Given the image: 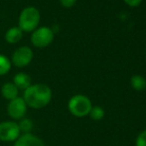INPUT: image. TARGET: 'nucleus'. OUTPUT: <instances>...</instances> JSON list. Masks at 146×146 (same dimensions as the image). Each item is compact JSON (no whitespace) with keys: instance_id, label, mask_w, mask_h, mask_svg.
I'll return each instance as SVG.
<instances>
[{"instance_id":"nucleus-5","label":"nucleus","mask_w":146,"mask_h":146,"mask_svg":"<svg viewBox=\"0 0 146 146\" xmlns=\"http://www.w3.org/2000/svg\"><path fill=\"white\" fill-rule=\"evenodd\" d=\"M21 135L19 125L15 121L0 122V140L4 142H15Z\"/></svg>"},{"instance_id":"nucleus-1","label":"nucleus","mask_w":146,"mask_h":146,"mask_svg":"<svg viewBox=\"0 0 146 146\" xmlns=\"http://www.w3.org/2000/svg\"><path fill=\"white\" fill-rule=\"evenodd\" d=\"M23 100L27 106L34 110H41L47 106L52 100V90L49 86L45 84L31 85L24 90Z\"/></svg>"},{"instance_id":"nucleus-12","label":"nucleus","mask_w":146,"mask_h":146,"mask_svg":"<svg viewBox=\"0 0 146 146\" xmlns=\"http://www.w3.org/2000/svg\"><path fill=\"white\" fill-rule=\"evenodd\" d=\"M130 85L137 92H143L146 90V79L140 75H134L130 79Z\"/></svg>"},{"instance_id":"nucleus-9","label":"nucleus","mask_w":146,"mask_h":146,"mask_svg":"<svg viewBox=\"0 0 146 146\" xmlns=\"http://www.w3.org/2000/svg\"><path fill=\"white\" fill-rule=\"evenodd\" d=\"M18 94H19V90L13 83H5L1 88L2 96L9 102L17 98Z\"/></svg>"},{"instance_id":"nucleus-15","label":"nucleus","mask_w":146,"mask_h":146,"mask_svg":"<svg viewBox=\"0 0 146 146\" xmlns=\"http://www.w3.org/2000/svg\"><path fill=\"white\" fill-rule=\"evenodd\" d=\"M18 125H19L20 131L23 133H30V130L33 127V123L29 118L20 119V122L18 123Z\"/></svg>"},{"instance_id":"nucleus-7","label":"nucleus","mask_w":146,"mask_h":146,"mask_svg":"<svg viewBox=\"0 0 146 146\" xmlns=\"http://www.w3.org/2000/svg\"><path fill=\"white\" fill-rule=\"evenodd\" d=\"M33 59V51L29 47H20L12 55V63L17 68H24L31 63Z\"/></svg>"},{"instance_id":"nucleus-17","label":"nucleus","mask_w":146,"mask_h":146,"mask_svg":"<svg viewBox=\"0 0 146 146\" xmlns=\"http://www.w3.org/2000/svg\"><path fill=\"white\" fill-rule=\"evenodd\" d=\"M76 1H77V0H60V3L65 8H71L75 5Z\"/></svg>"},{"instance_id":"nucleus-13","label":"nucleus","mask_w":146,"mask_h":146,"mask_svg":"<svg viewBox=\"0 0 146 146\" xmlns=\"http://www.w3.org/2000/svg\"><path fill=\"white\" fill-rule=\"evenodd\" d=\"M11 69V62L4 55H0V76H4Z\"/></svg>"},{"instance_id":"nucleus-4","label":"nucleus","mask_w":146,"mask_h":146,"mask_svg":"<svg viewBox=\"0 0 146 146\" xmlns=\"http://www.w3.org/2000/svg\"><path fill=\"white\" fill-rule=\"evenodd\" d=\"M54 40V32L49 27H40L33 31L31 43L37 48H45Z\"/></svg>"},{"instance_id":"nucleus-2","label":"nucleus","mask_w":146,"mask_h":146,"mask_svg":"<svg viewBox=\"0 0 146 146\" xmlns=\"http://www.w3.org/2000/svg\"><path fill=\"white\" fill-rule=\"evenodd\" d=\"M92 108L90 100L84 94H76L68 102L69 111L76 117H85L90 114Z\"/></svg>"},{"instance_id":"nucleus-14","label":"nucleus","mask_w":146,"mask_h":146,"mask_svg":"<svg viewBox=\"0 0 146 146\" xmlns=\"http://www.w3.org/2000/svg\"><path fill=\"white\" fill-rule=\"evenodd\" d=\"M88 115L90 116L92 119H94V120H100V119H102L104 116V108L98 106H92Z\"/></svg>"},{"instance_id":"nucleus-18","label":"nucleus","mask_w":146,"mask_h":146,"mask_svg":"<svg viewBox=\"0 0 146 146\" xmlns=\"http://www.w3.org/2000/svg\"><path fill=\"white\" fill-rule=\"evenodd\" d=\"M123 1H124L127 5L131 6V7H136V6H138L139 4L141 3L142 0H123Z\"/></svg>"},{"instance_id":"nucleus-8","label":"nucleus","mask_w":146,"mask_h":146,"mask_svg":"<svg viewBox=\"0 0 146 146\" xmlns=\"http://www.w3.org/2000/svg\"><path fill=\"white\" fill-rule=\"evenodd\" d=\"M13 146H46L44 141L33 133H23L14 142Z\"/></svg>"},{"instance_id":"nucleus-6","label":"nucleus","mask_w":146,"mask_h":146,"mask_svg":"<svg viewBox=\"0 0 146 146\" xmlns=\"http://www.w3.org/2000/svg\"><path fill=\"white\" fill-rule=\"evenodd\" d=\"M27 104L23 98L17 96L14 100H10L9 104H7V113L12 119L19 120V119L24 118L27 111Z\"/></svg>"},{"instance_id":"nucleus-11","label":"nucleus","mask_w":146,"mask_h":146,"mask_svg":"<svg viewBox=\"0 0 146 146\" xmlns=\"http://www.w3.org/2000/svg\"><path fill=\"white\" fill-rule=\"evenodd\" d=\"M23 32L19 27H12L5 33V40L9 44H16L21 40Z\"/></svg>"},{"instance_id":"nucleus-3","label":"nucleus","mask_w":146,"mask_h":146,"mask_svg":"<svg viewBox=\"0 0 146 146\" xmlns=\"http://www.w3.org/2000/svg\"><path fill=\"white\" fill-rule=\"evenodd\" d=\"M40 22V12L37 8L30 6L22 10L19 16V26L22 32H33Z\"/></svg>"},{"instance_id":"nucleus-16","label":"nucleus","mask_w":146,"mask_h":146,"mask_svg":"<svg viewBox=\"0 0 146 146\" xmlns=\"http://www.w3.org/2000/svg\"><path fill=\"white\" fill-rule=\"evenodd\" d=\"M135 145L136 146H146V129L141 131L138 134L135 141Z\"/></svg>"},{"instance_id":"nucleus-10","label":"nucleus","mask_w":146,"mask_h":146,"mask_svg":"<svg viewBox=\"0 0 146 146\" xmlns=\"http://www.w3.org/2000/svg\"><path fill=\"white\" fill-rule=\"evenodd\" d=\"M13 84L17 87L18 90H27L31 86V78L25 73H18L14 76Z\"/></svg>"}]
</instances>
